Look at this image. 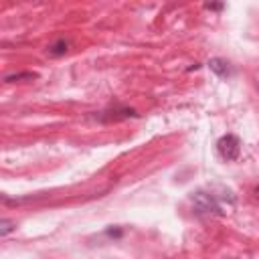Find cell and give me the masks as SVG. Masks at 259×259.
I'll use <instances>...</instances> for the list:
<instances>
[{
	"label": "cell",
	"mask_w": 259,
	"mask_h": 259,
	"mask_svg": "<svg viewBox=\"0 0 259 259\" xmlns=\"http://www.w3.org/2000/svg\"><path fill=\"white\" fill-rule=\"evenodd\" d=\"M227 198L235 202V196L231 190H225L223 194H214L212 190L200 188L190 194V204H192V210L200 217H225ZM227 206H231V202H227Z\"/></svg>",
	"instance_id": "6da1fadb"
},
{
	"label": "cell",
	"mask_w": 259,
	"mask_h": 259,
	"mask_svg": "<svg viewBox=\"0 0 259 259\" xmlns=\"http://www.w3.org/2000/svg\"><path fill=\"white\" fill-rule=\"evenodd\" d=\"M89 117H93L101 123H111V121H121V119H127V117H138V111L132 109V107H125V105H111L107 109L91 113Z\"/></svg>",
	"instance_id": "7a4b0ae2"
},
{
	"label": "cell",
	"mask_w": 259,
	"mask_h": 259,
	"mask_svg": "<svg viewBox=\"0 0 259 259\" xmlns=\"http://www.w3.org/2000/svg\"><path fill=\"white\" fill-rule=\"evenodd\" d=\"M217 150H219V154H221L223 160L235 162L239 158V154H241V140L235 134H225V136L219 138Z\"/></svg>",
	"instance_id": "3957f363"
},
{
	"label": "cell",
	"mask_w": 259,
	"mask_h": 259,
	"mask_svg": "<svg viewBox=\"0 0 259 259\" xmlns=\"http://www.w3.org/2000/svg\"><path fill=\"white\" fill-rule=\"evenodd\" d=\"M208 69H210L217 77H223V79L233 75V67H231V63L225 61V59H221V57L210 59V61H208Z\"/></svg>",
	"instance_id": "277c9868"
},
{
	"label": "cell",
	"mask_w": 259,
	"mask_h": 259,
	"mask_svg": "<svg viewBox=\"0 0 259 259\" xmlns=\"http://www.w3.org/2000/svg\"><path fill=\"white\" fill-rule=\"evenodd\" d=\"M47 51H49L51 57H63V55L69 51V40H65V38H57Z\"/></svg>",
	"instance_id": "5b68a950"
},
{
	"label": "cell",
	"mask_w": 259,
	"mask_h": 259,
	"mask_svg": "<svg viewBox=\"0 0 259 259\" xmlns=\"http://www.w3.org/2000/svg\"><path fill=\"white\" fill-rule=\"evenodd\" d=\"M38 75L32 73V71H24V73H12V75H6L4 77V83H14V81H32L36 79Z\"/></svg>",
	"instance_id": "8992f818"
},
{
	"label": "cell",
	"mask_w": 259,
	"mask_h": 259,
	"mask_svg": "<svg viewBox=\"0 0 259 259\" xmlns=\"http://www.w3.org/2000/svg\"><path fill=\"white\" fill-rule=\"evenodd\" d=\"M14 229H16V223L14 221H8V219H2L0 221V235L2 237H6L8 233H12Z\"/></svg>",
	"instance_id": "52a82bcc"
},
{
	"label": "cell",
	"mask_w": 259,
	"mask_h": 259,
	"mask_svg": "<svg viewBox=\"0 0 259 259\" xmlns=\"http://www.w3.org/2000/svg\"><path fill=\"white\" fill-rule=\"evenodd\" d=\"M204 8H206V10H223V8H225V4H212V2H206V4H204Z\"/></svg>",
	"instance_id": "ba28073f"
},
{
	"label": "cell",
	"mask_w": 259,
	"mask_h": 259,
	"mask_svg": "<svg viewBox=\"0 0 259 259\" xmlns=\"http://www.w3.org/2000/svg\"><path fill=\"white\" fill-rule=\"evenodd\" d=\"M255 198H257V200H259V186H257V188H255Z\"/></svg>",
	"instance_id": "9c48e42d"
},
{
	"label": "cell",
	"mask_w": 259,
	"mask_h": 259,
	"mask_svg": "<svg viewBox=\"0 0 259 259\" xmlns=\"http://www.w3.org/2000/svg\"><path fill=\"white\" fill-rule=\"evenodd\" d=\"M225 259H237V257H225Z\"/></svg>",
	"instance_id": "30bf717a"
}]
</instances>
